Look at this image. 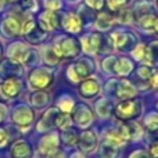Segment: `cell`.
<instances>
[{
	"label": "cell",
	"instance_id": "26",
	"mask_svg": "<svg viewBox=\"0 0 158 158\" xmlns=\"http://www.w3.org/2000/svg\"><path fill=\"white\" fill-rule=\"evenodd\" d=\"M42 53H43V61L49 67H54V65H57V64H60L61 58L58 57V54L56 53V50L53 49V46L44 47V49L42 50Z\"/></svg>",
	"mask_w": 158,
	"mask_h": 158
},
{
	"label": "cell",
	"instance_id": "12",
	"mask_svg": "<svg viewBox=\"0 0 158 158\" xmlns=\"http://www.w3.org/2000/svg\"><path fill=\"white\" fill-rule=\"evenodd\" d=\"M114 85V89L110 90L112 96L118 98V100H129V98H135L137 94V87L128 79H122V81H111Z\"/></svg>",
	"mask_w": 158,
	"mask_h": 158
},
{
	"label": "cell",
	"instance_id": "16",
	"mask_svg": "<svg viewBox=\"0 0 158 158\" xmlns=\"http://www.w3.org/2000/svg\"><path fill=\"white\" fill-rule=\"evenodd\" d=\"M0 32L6 38H15L21 35V22L17 17L7 15L0 22Z\"/></svg>",
	"mask_w": 158,
	"mask_h": 158
},
{
	"label": "cell",
	"instance_id": "25",
	"mask_svg": "<svg viewBox=\"0 0 158 158\" xmlns=\"http://www.w3.org/2000/svg\"><path fill=\"white\" fill-rule=\"evenodd\" d=\"M117 18H115L112 14L110 13H98L96 15V19H94V25L98 31H107L115 24Z\"/></svg>",
	"mask_w": 158,
	"mask_h": 158
},
{
	"label": "cell",
	"instance_id": "31",
	"mask_svg": "<svg viewBox=\"0 0 158 158\" xmlns=\"http://www.w3.org/2000/svg\"><path fill=\"white\" fill-rule=\"evenodd\" d=\"M118 154H119V147H117V146L103 140V143H101V157L103 158H115Z\"/></svg>",
	"mask_w": 158,
	"mask_h": 158
},
{
	"label": "cell",
	"instance_id": "39",
	"mask_svg": "<svg viewBox=\"0 0 158 158\" xmlns=\"http://www.w3.org/2000/svg\"><path fill=\"white\" fill-rule=\"evenodd\" d=\"M19 6H21L22 11H25V13H33L38 8L36 0H19Z\"/></svg>",
	"mask_w": 158,
	"mask_h": 158
},
{
	"label": "cell",
	"instance_id": "10",
	"mask_svg": "<svg viewBox=\"0 0 158 158\" xmlns=\"http://www.w3.org/2000/svg\"><path fill=\"white\" fill-rule=\"evenodd\" d=\"M69 115H71V118H72V122H74L78 128H83V129L89 128V126L92 125L93 119H94L92 108L85 103L75 104V107L72 108V111L69 112Z\"/></svg>",
	"mask_w": 158,
	"mask_h": 158
},
{
	"label": "cell",
	"instance_id": "38",
	"mask_svg": "<svg viewBox=\"0 0 158 158\" xmlns=\"http://www.w3.org/2000/svg\"><path fill=\"white\" fill-rule=\"evenodd\" d=\"M117 14H118L117 21L121 22V24H131V22L133 21V14H132V11H129V10L122 8V10H119Z\"/></svg>",
	"mask_w": 158,
	"mask_h": 158
},
{
	"label": "cell",
	"instance_id": "32",
	"mask_svg": "<svg viewBox=\"0 0 158 158\" xmlns=\"http://www.w3.org/2000/svg\"><path fill=\"white\" fill-rule=\"evenodd\" d=\"M72 125V118L68 112H60L56 119V128H58L60 131H65L69 129Z\"/></svg>",
	"mask_w": 158,
	"mask_h": 158
},
{
	"label": "cell",
	"instance_id": "19",
	"mask_svg": "<svg viewBox=\"0 0 158 158\" xmlns=\"http://www.w3.org/2000/svg\"><path fill=\"white\" fill-rule=\"evenodd\" d=\"M60 110L57 107H53V108H49L47 111L43 112V115L40 117L38 123V131L39 132H47L50 129L56 128V119H57L58 114H60Z\"/></svg>",
	"mask_w": 158,
	"mask_h": 158
},
{
	"label": "cell",
	"instance_id": "3",
	"mask_svg": "<svg viewBox=\"0 0 158 158\" xmlns=\"http://www.w3.org/2000/svg\"><path fill=\"white\" fill-rule=\"evenodd\" d=\"M96 69L94 61L90 57H82L75 60L67 69V78L72 82V83H79L83 79L92 77V74Z\"/></svg>",
	"mask_w": 158,
	"mask_h": 158
},
{
	"label": "cell",
	"instance_id": "11",
	"mask_svg": "<svg viewBox=\"0 0 158 158\" xmlns=\"http://www.w3.org/2000/svg\"><path fill=\"white\" fill-rule=\"evenodd\" d=\"M11 119H13L14 125L18 128H29L33 123L35 114H33V110L28 107L27 104H18L14 107L13 112H11Z\"/></svg>",
	"mask_w": 158,
	"mask_h": 158
},
{
	"label": "cell",
	"instance_id": "30",
	"mask_svg": "<svg viewBox=\"0 0 158 158\" xmlns=\"http://www.w3.org/2000/svg\"><path fill=\"white\" fill-rule=\"evenodd\" d=\"M78 137L79 136H78L77 131H74L72 128L63 131V135H61V140H63V143L67 146V147H72V146L77 144Z\"/></svg>",
	"mask_w": 158,
	"mask_h": 158
},
{
	"label": "cell",
	"instance_id": "29",
	"mask_svg": "<svg viewBox=\"0 0 158 158\" xmlns=\"http://www.w3.org/2000/svg\"><path fill=\"white\" fill-rule=\"evenodd\" d=\"M158 63V40L151 42L147 46V58H146V65H153Z\"/></svg>",
	"mask_w": 158,
	"mask_h": 158
},
{
	"label": "cell",
	"instance_id": "53",
	"mask_svg": "<svg viewBox=\"0 0 158 158\" xmlns=\"http://www.w3.org/2000/svg\"><path fill=\"white\" fill-rule=\"evenodd\" d=\"M52 158H58V157H52ZM60 158H61V157H60Z\"/></svg>",
	"mask_w": 158,
	"mask_h": 158
},
{
	"label": "cell",
	"instance_id": "6",
	"mask_svg": "<svg viewBox=\"0 0 158 158\" xmlns=\"http://www.w3.org/2000/svg\"><path fill=\"white\" fill-rule=\"evenodd\" d=\"M54 82V74L47 67H38L28 74V85L32 90H46Z\"/></svg>",
	"mask_w": 158,
	"mask_h": 158
},
{
	"label": "cell",
	"instance_id": "42",
	"mask_svg": "<svg viewBox=\"0 0 158 158\" xmlns=\"http://www.w3.org/2000/svg\"><path fill=\"white\" fill-rule=\"evenodd\" d=\"M114 63H115V57H107L103 61V68L106 72L114 74Z\"/></svg>",
	"mask_w": 158,
	"mask_h": 158
},
{
	"label": "cell",
	"instance_id": "54",
	"mask_svg": "<svg viewBox=\"0 0 158 158\" xmlns=\"http://www.w3.org/2000/svg\"><path fill=\"white\" fill-rule=\"evenodd\" d=\"M157 7H158V0H157Z\"/></svg>",
	"mask_w": 158,
	"mask_h": 158
},
{
	"label": "cell",
	"instance_id": "40",
	"mask_svg": "<svg viewBox=\"0 0 158 158\" xmlns=\"http://www.w3.org/2000/svg\"><path fill=\"white\" fill-rule=\"evenodd\" d=\"M43 6H44V8L49 11H58L63 7V2H61V0H44Z\"/></svg>",
	"mask_w": 158,
	"mask_h": 158
},
{
	"label": "cell",
	"instance_id": "47",
	"mask_svg": "<svg viewBox=\"0 0 158 158\" xmlns=\"http://www.w3.org/2000/svg\"><path fill=\"white\" fill-rule=\"evenodd\" d=\"M6 118H7V108L3 106V103H0V122H3Z\"/></svg>",
	"mask_w": 158,
	"mask_h": 158
},
{
	"label": "cell",
	"instance_id": "20",
	"mask_svg": "<svg viewBox=\"0 0 158 158\" xmlns=\"http://www.w3.org/2000/svg\"><path fill=\"white\" fill-rule=\"evenodd\" d=\"M10 157L11 158H32L33 157V148L27 140L19 139L13 143L10 148Z\"/></svg>",
	"mask_w": 158,
	"mask_h": 158
},
{
	"label": "cell",
	"instance_id": "9",
	"mask_svg": "<svg viewBox=\"0 0 158 158\" xmlns=\"http://www.w3.org/2000/svg\"><path fill=\"white\" fill-rule=\"evenodd\" d=\"M38 151L42 156L49 158L56 157L60 154V137L56 132H49L47 135L42 136L38 143Z\"/></svg>",
	"mask_w": 158,
	"mask_h": 158
},
{
	"label": "cell",
	"instance_id": "41",
	"mask_svg": "<svg viewBox=\"0 0 158 158\" xmlns=\"http://www.w3.org/2000/svg\"><path fill=\"white\" fill-rule=\"evenodd\" d=\"M85 4L92 10H101L104 7V0H85Z\"/></svg>",
	"mask_w": 158,
	"mask_h": 158
},
{
	"label": "cell",
	"instance_id": "28",
	"mask_svg": "<svg viewBox=\"0 0 158 158\" xmlns=\"http://www.w3.org/2000/svg\"><path fill=\"white\" fill-rule=\"evenodd\" d=\"M111 111H112V104L110 103L107 98H100V100L96 103V112H97L101 118L110 117Z\"/></svg>",
	"mask_w": 158,
	"mask_h": 158
},
{
	"label": "cell",
	"instance_id": "7",
	"mask_svg": "<svg viewBox=\"0 0 158 158\" xmlns=\"http://www.w3.org/2000/svg\"><path fill=\"white\" fill-rule=\"evenodd\" d=\"M110 44L118 52H132V49L137 44V38L129 31L117 29L110 35Z\"/></svg>",
	"mask_w": 158,
	"mask_h": 158
},
{
	"label": "cell",
	"instance_id": "8",
	"mask_svg": "<svg viewBox=\"0 0 158 158\" xmlns=\"http://www.w3.org/2000/svg\"><path fill=\"white\" fill-rule=\"evenodd\" d=\"M22 92V82L19 78H6L0 83V103H7L17 98Z\"/></svg>",
	"mask_w": 158,
	"mask_h": 158
},
{
	"label": "cell",
	"instance_id": "52",
	"mask_svg": "<svg viewBox=\"0 0 158 158\" xmlns=\"http://www.w3.org/2000/svg\"><path fill=\"white\" fill-rule=\"evenodd\" d=\"M157 110H158V101H157Z\"/></svg>",
	"mask_w": 158,
	"mask_h": 158
},
{
	"label": "cell",
	"instance_id": "22",
	"mask_svg": "<svg viewBox=\"0 0 158 158\" xmlns=\"http://www.w3.org/2000/svg\"><path fill=\"white\" fill-rule=\"evenodd\" d=\"M22 75V67L21 64L14 63L11 60H4L0 64V78L6 79V78H18Z\"/></svg>",
	"mask_w": 158,
	"mask_h": 158
},
{
	"label": "cell",
	"instance_id": "23",
	"mask_svg": "<svg viewBox=\"0 0 158 158\" xmlns=\"http://www.w3.org/2000/svg\"><path fill=\"white\" fill-rule=\"evenodd\" d=\"M133 63L128 57H115L114 74L118 77H128L133 72Z\"/></svg>",
	"mask_w": 158,
	"mask_h": 158
},
{
	"label": "cell",
	"instance_id": "17",
	"mask_svg": "<svg viewBox=\"0 0 158 158\" xmlns=\"http://www.w3.org/2000/svg\"><path fill=\"white\" fill-rule=\"evenodd\" d=\"M119 133L122 135V137L125 139V142H135V140H139L143 135V131L140 128L139 123L136 122H123L121 125L117 126Z\"/></svg>",
	"mask_w": 158,
	"mask_h": 158
},
{
	"label": "cell",
	"instance_id": "49",
	"mask_svg": "<svg viewBox=\"0 0 158 158\" xmlns=\"http://www.w3.org/2000/svg\"><path fill=\"white\" fill-rule=\"evenodd\" d=\"M13 2H15V0H0V8L3 7L4 3H13Z\"/></svg>",
	"mask_w": 158,
	"mask_h": 158
},
{
	"label": "cell",
	"instance_id": "15",
	"mask_svg": "<svg viewBox=\"0 0 158 158\" xmlns=\"http://www.w3.org/2000/svg\"><path fill=\"white\" fill-rule=\"evenodd\" d=\"M36 24L44 31V32H52L56 31L57 28H60V15L56 11H49L44 10L43 13L39 14L38 22Z\"/></svg>",
	"mask_w": 158,
	"mask_h": 158
},
{
	"label": "cell",
	"instance_id": "48",
	"mask_svg": "<svg viewBox=\"0 0 158 158\" xmlns=\"http://www.w3.org/2000/svg\"><path fill=\"white\" fill-rule=\"evenodd\" d=\"M69 158H86V157H85L83 154H82L81 151H79V153H74V154H72V156L69 157Z\"/></svg>",
	"mask_w": 158,
	"mask_h": 158
},
{
	"label": "cell",
	"instance_id": "18",
	"mask_svg": "<svg viewBox=\"0 0 158 158\" xmlns=\"http://www.w3.org/2000/svg\"><path fill=\"white\" fill-rule=\"evenodd\" d=\"M97 143L98 137L94 131H83L78 137L77 144L83 153H93L97 147Z\"/></svg>",
	"mask_w": 158,
	"mask_h": 158
},
{
	"label": "cell",
	"instance_id": "51",
	"mask_svg": "<svg viewBox=\"0 0 158 158\" xmlns=\"http://www.w3.org/2000/svg\"><path fill=\"white\" fill-rule=\"evenodd\" d=\"M0 58H2V46H0Z\"/></svg>",
	"mask_w": 158,
	"mask_h": 158
},
{
	"label": "cell",
	"instance_id": "1",
	"mask_svg": "<svg viewBox=\"0 0 158 158\" xmlns=\"http://www.w3.org/2000/svg\"><path fill=\"white\" fill-rule=\"evenodd\" d=\"M53 49L58 54L60 58H65V60H74L77 58L82 52V46L79 39L75 36L69 35H63L54 39L53 43Z\"/></svg>",
	"mask_w": 158,
	"mask_h": 158
},
{
	"label": "cell",
	"instance_id": "35",
	"mask_svg": "<svg viewBox=\"0 0 158 158\" xmlns=\"http://www.w3.org/2000/svg\"><path fill=\"white\" fill-rule=\"evenodd\" d=\"M144 125L150 132L158 131V112H148L144 118Z\"/></svg>",
	"mask_w": 158,
	"mask_h": 158
},
{
	"label": "cell",
	"instance_id": "24",
	"mask_svg": "<svg viewBox=\"0 0 158 158\" xmlns=\"http://www.w3.org/2000/svg\"><path fill=\"white\" fill-rule=\"evenodd\" d=\"M52 96L46 90H33L29 94V103L31 106L36 107V108H43V107L49 106Z\"/></svg>",
	"mask_w": 158,
	"mask_h": 158
},
{
	"label": "cell",
	"instance_id": "46",
	"mask_svg": "<svg viewBox=\"0 0 158 158\" xmlns=\"http://www.w3.org/2000/svg\"><path fill=\"white\" fill-rule=\"evenodd\" d=\"M148 154H150L153 158H158V140L151 143L150 150H148Z\"/></svg>",
	"mask_w": 158,
	"mask_h": 158
},
{
	"label": "cell",
	"instance_id": "14",
	"mask_svg": "<svg viewBox=\"0 0 158 158\" xmlns=\"http://www.w3.org/2000/svg\"><path fill=\"white\" fill-rule=\"evenodd\" d=\"M100 89H101L100 82H98L96 78L89 77V78H86V79L79 82L78 93L82 98H85V100H92V98H94L96 96L100 93Z\"/></svg>",
	"mask_w": 158,
	"mask_h": 158
},
{
	"label": "cell",
	"instance_id": "33",
	"mask_svg": "<svg viewBox=\"0 0 158 158\" xmlns=\"http://www.w3.org/2000/svg\"><path fill=\"white\" fill-rule=\"evenodd\" d=\"M132 56L136 61L146 64V58H147V46L143 43H137L136 46L132 49Z\"/></svg>",
	"mask_w": 158,
	"mask_h": 158
},
{
	"label": "cell",
	"instance_id": "27",
	"mask_svg": "<svg viewBox=\"0 0 158 158\" xmlns=\"http://www.w3.org/2000/svg\"><path fill=\"white\" fill-rule=\"evenodd\" d=\"M75 107V100L72 98V96L69 94H63L60 98H58L57 103V108L60 110L61 112H71L72 108Z\"/></svg>",
	"mask_w": 158,
	"mask_h": 158
},
{
	"label": "cell",
	"instance_id": "50",
	"mask_svg": "<svg viewBox=\"0 0 158 158\" xmlns=\"http://www.w3.org/2000/svg\"><path fill=\"white\" fill-rule=\"evenodd\" d=\"M154 31L158 33V17H157V19H156V24H154Z\"/></svg>",
	"mask_w": 158,
	"mask_h": 158
},
{
	"label": "cell",
	"instance_id": "45",
	"mask_svg": "<svg viewBox=\"0 0 158 158\" xmlns=\"http://www.w3.org/2000/svg\"><path fill=\"white\" fill-rule=\"evenodd\" d=\"M129 158H150V154H148L146 150H136L131 154Z\"/></svg>",
	"mask_w": 158,
	"mask_h": 158
},
{
	"label": "cell",
	"instance_id": "2",
	"mask_svg": "<svg viewBox=\"0 0 158 158\" xmlns=\"http://www.w3.org/2000/svg\"><path fill=\"white\" fill-rule=\"evenodd\" d=\"M143 104L137 98H129V100H119L114 107V114L122 122H131L142 115Z\"/></svg>",
	"mask_w": 158,
	"mask_h": 158
},
{
	"label": "cell",
	"instance_id": "36",
	"mask_svg": "<svg viewBox=\"0 0 158 158\" xmlns=\"http://www.w3.org/2000/svg\"><path fill=\"white\" fill-rule=\"evenodd\" d=\"M39 63V52L35 49H28V53L25 56V60H24V65L25 67H35L36 64Z\"/></svg>",
	"mask_w": 158,
	"mask_h": 158
},
{
	"label": "cell",
	"instance_id": "43",
	"mask_svg": "<svg viewBox=\"0 0 158 158\" xmlns=\"http://www.w3.org/2000/svg\"><path fill=\"white\" fill-rule=\"evenodd\" d=\"M8 140H10V136H8L7 131L4 128H0V148L6 147L8 144Z\"/></svg>",
	"mask_w": 158,
	"mask_h": 158
},
{
	"label": "cell",
	"instance_id": "21",
	"mask_svg": "<svg viewBox=\"0 0 158 158\" xmlns=\"http://www.w3.org/2000/svg\"><path fill=\"white\" fill-rule=\"evenodd\" d=\"M28 49H29V47L25 43H22V42H14V43H11L7 49L8 60L14 61V63L22 64L25 60V56H27V53H28Z\"/></svg>",
	"mask_w": 158,
	"mask_h": 158
},
{
	"label": "cell",
	"instance_id": "44",
	"mask_svg": "<svg viewBox=\"0 0 158 158\" xmlns=\"http://www.w3.org/2000/svg\"><path fill=\"white\" fill-rule=\"evenodd\" d=\"M148 87L158 89V69H154L153 74H151L150 79H148Z\"/></svg>",
	"mask_w": 158,
	"mask_h": 158
},
{
	"label": "cell",
	"instance_id": "5",
	"mask_svg": "<svg viewBox=\"0 0 158 158\" xmlns=\"http://www.w3.org/2000/svg\"><path fill=\"white\" fill-rule=\"evenodd\" d=\"M132 14H133V19L139 28H142L143 31H154V24H156L158 15L150 3H137Z\"/></svg>",
	"mask_w": 158,
	"mask_h": 158
},
{
	"label": "cell",
	"instance_id": "13",
	"mask_svg": "<svg viewBox=\"0 0 158 158\" xmlns=\"http://www.w3.org/2000/svg\"><path fill=\"white\" fill-rule=\"evenodd\" d=\"M60 27L67 33L78 35V33H81L82 28H83V19L81 18V15H78L75 13L60 14Z\"/></svg>",
	"mask_w": 158,
	"mask_h": 158
},
{
	"label": "cell",
	"instance_id": "37",
	"mask_svg": "<svg viewBox=\"0 0 158 158\" xmlns=\"http://www.w3.org/2000/svg\"><path fill=\"white\" fill-rule=\"evenodd\" d=\"M131 0H107V7L110 8V11H114V13H118L119 10L125 8V6Z\"/></svg>",
	"mask_w": 158,
	"mask_h": 158
},
{
	"label": "cell",
	"instance_id": "34",
	"mask_svg": "<svg viewBox=\"0 0 158 158\" xmlns=\"http://www.w3.org/2000/svg\"><path fill=\"white\" fill-rule=\"evenodd\" d=\"M153 71H154V69L151 68V65H146V64H144V65H142V67H139V68H137L136 77L139 78L140 82H143V83H146L148 86V79H150Z\"/></svg>",
	"mask_w": 158,
	"mask_h": 158
},
{
	"label": "cell",
	"instance_id": "4",
	"mask_svg": "<svg viewBox=\"0 0 158 158\" xmlns=\"http://www.w3.org/2000/svg\"><path fill=\"white\" fill-rule=\"evenodd\" d=\"M81 46L82 50L87 54H103V53H108L111 49V44L108 43L107 38L104 35L98 32H93V33H87V35L82 36L81 38Z\"/></svg>",
	"mask_w": 158,
	"mask_h": 158
}]
</instances>
